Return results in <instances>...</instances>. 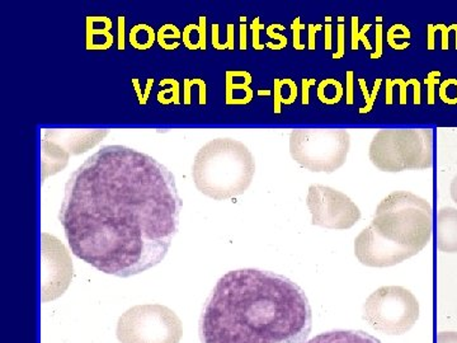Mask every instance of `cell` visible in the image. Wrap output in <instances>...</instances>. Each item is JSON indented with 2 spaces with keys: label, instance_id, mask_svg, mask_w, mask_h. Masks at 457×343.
Listing matches in <instances>:
<instances>
[{
  "label": "cell",
  "instance_id": "cell-31",
  "mask_svg": "<svg viewBox=\"0 0 457 343\" xmlns=\"http://www.w3.org/2000/svg\"><path fill=\"white\" fill-rule=\"evenodd\" d=\"M323 29V25H309L308 26V33H309V42H308V47L309 50H315L317 49V38H315V35H317V32L320 31V29Z\"/></svg>",
  "mask_w": 457,
  "mask_h": 343
},
{
  "label": "cell",
  "instance_id": "cell-17",
  "mask_svg": "<svg viewBox=\"0 0 457 343\" xmlns=\"http://www.w3.org/2000/svg\"><path fill=\"white\" fill-rule=\"evenodd\" d=\"M411 29H408L405 25H400V23H396L390 27L389 31L386 33V41L389 44V46L394 50H407L411 44L409 42H404V44H398L396 40L399 38H411Z\"/></svg>",
  "mask_w": 457,
  "mask_h": 343
},
{
  "label": "cell",
  "instance_id": "cell-32",
  "mask_svg": "<svg viewBox=\"0 0 457 343\" xmlns=\"http://www.w3.org/2000/svg\"><path fill=\"white\" fill-rule=\"evenodd\" d=\"M326 35H324V47L326 50L332 49V17H326Z\"/></svg>",
  "mask_w": 457,
  "mask_h": 343
},
{
  "label": "cell",
  "instance_id": "cell-27",
  "mask_svg": "<svg viewBox=\"0 0 457 343\" xmlns=\"http://www.w3.org/2000/svg\"><path fill=\"white\" fill-rule=\"evenodd\" d=\"M437 27L438 31H441L442 33V38H441V47L442 50L447 51L450 49V41H449V36L451 31H455L456 23H453V25H451L447 27L446 25H436Z\"/></svg>",
  "mask_w": 457,
  "mask_h": 343
},
{
  "label": "cell",
  "instance_id": "cell-39",
  "mask_svg": "<svg viewBox=\"0 0 457 343\" xmlns=\"http://www.w3.org/2000/svg\"><path fill=\"white\" fill-rule=\"evenodd\" d=\"M376 21H378V23L383 22V17L378 16L376 17Z\"/></svg>",
  "mask_w": 457,
  "mask_h": 343
},
{
  "label": "cell",
  "instance_id": "cell-24",
  "mask_svg": "<svg viewBox=\"0 0 457 343\" xmlns=\"http://www.w3.org/2000/svg\"><path fill=\"white\" fill-rule=\"evenodd\" d=\"M291 29H293L294 35V49L296 50H303L305 49V45L302 44L300 41V35H302L303 29H305V26L302 25L300 22V18H295L293 25H291Z\"/></svg>",
  "mask_w": 457,
  "mask_h": 343
},
{
  "label": "cell",
  "instance_id": "cell-18",
  "mask_svg": "<svg viewBox=\"0 0 457 343\" xmlns=\"http://www.w3.org/2000/svg\"><path fill=\"white\" fill-rule=\"evenodd\" d=\"M359 21L360 18L357 16L352 17V36H351V46L352 50L357 51L359 50L360 42H362L365 45L366 50H372L371 42L369 41L368 36L366 33L369 32V29H371V23H368L362 27V29H359Z\"/></svg>",
  "mask_w": 457,
  "mask_h": 343
},
{
  "label": "cell",
  "instance_id": "cell-5",
  "mask_svg": "<svg viewBox=\"0 0 457 343\" xmlns=\"http://www.w3.org/2000/svg\"><path fill=\"white\" fill-rule=\"evenodd\" d=\"M369 158L378 171L386 173L429 170L433 165V132L431 129L378 131L370 143Z\"/></svg>",
  "mask_w": 457,
  "mask_h": 343
},
{
  "label": "cell",
  "instance_id": "cell-7",
  "mask_svg": "<svg viewBox=\"0 0 457 343\" xmlns=\"http://www.w3.org/2000/svg\"><path fill=\"white\" fill-rule=\"evenodd\" d=\"M116 335L121 343H179L183 326L179 315L167 306L144 304L123 313Z\"/></svg>",
  "mask_w": 457,
  "mask_h": 343
},
{
  "label": "cell",
  "instance_id": "cell-11",
  "mask_svg": "<svg viewBox=\"0 0 457 343\" xmlns=\"http://www.w3.org/2000/svg\"><path fill=\"white\" fill-rule=\"evenodd\" d=\"M73 276V264L62 243L42 234V295L44 302L64 294Z\"/></svg>",
  "mask_w": 457,
  "mask_h": 343
},
{
  "label": "cell",
  "instance_id": "cell-35",
  "mask_svg": "<svg viewBox=\"0 0 457 343\" xmlns=\"http://www.w3.org/2000/svg\"><path fill=\"white\" fill-rule=\"evenodd\" d=\"M437 343H457V332L438 333Z\"/></svg>",
  "mask_w": 457,
  "mask_h": 343
},
{
  "label": "cell",
  "instance_id": "cell-15",
  "mask_svg": "<svg viewBox=\"0 0 457 343\" xmlns=\"http://www.w3.org/2000/svg\"><path fill=\"white\" fill-rule=\"evenodd\" d=\"M156 40L154 29L147 25H137L130 31V44L135 49L147 50Z\"/></svg>",
  "mask_w": 457,
  "mask_h": 343
},
{
  "label": "cell",
  "instance_id": "cell-4",
  "mask_svg": "<svg viewBox=\"0 0 457 343\" xmlns=\"http://www.w3.org/2000/svg\"><path fill=\"white\" fill-rule=\"evenodd\" d=\"M254 174L255 159L251 150L231 138H218L204 144L192 167L198 191L218 201L245 194Z\"/></svg>",
  "mask_w": 457,
  "mask_h": 343
},
{
  "label": "cell",
  "instance_id": "cell-10",
  "mask_svg": "<svg viewBox=\"0 0 457 343\" xmlns=\"http://www.w3.org/2000/svg\"><path fill=\"white\" fill-rule=\"evenodd\" d=\"M312 224L326 229H350L361 219V210L347 195L329 186L312 185L306 197Z\"/></svg>",
  "mask_w": 457,
  "mask_h": 343
},
{
  "label": "cell",
  "instance_id": "cell-6",
  "mask_svg": "<svg viewBox=\"0 0 457 343\" xmlns=\"http://www.w3.org/2000/svg\"><path fill=\"white\" fill-rule=\"evenodd\" d=\"M351 135L337 129L291 131L290 155L297 164L315 173H333L347 162Z\"/></svg>",
  "mask_w": 457,
  "mask_h": 343
},
{
  "label": "cell",
  "instance_id": "cell-13",
  "mask_svg": "<svg viewBox=\"0 0 457 343\" xmlns=\"http://www.w3.org/2000/svg\"><path fill=\"white\" fill-rule=\"evenodd\" d=\"M306 343H381L362 330H332L321 333Z\"/></svg>",
  "mask_w": 457,
  "mask_h": 343
},
{
  "label": "cell",
  "instance_id": "cell-29",
  "mask_svg": "<svg viewBox=\"0 0 457 343\" xmlns=\"http://www.w3.org/2000/svg\"><path fill=\"white\" fill-rule=\"evenodd\" d=\"M394 80H395L396 86H398L400 89V105L404 106L408 102V87L411 86V79L404 80L396 78V79Z\"/></svg>",
  "mask_w": 457,
  "mask_h": 343
},
{
  "label": "cell",
  "instance_id": "cell-19",
  "mask_svg": "<svg viewBox=\"0 0 457 343\" xmlns=\"http://www.w3.org/2000/svg\"><path fill=\"white\" fill-rule=\"evenodd\" d=\"M360 88L362 90L363 98H365L366 106L361 107L359 113L361 114H365L371 113L374 110L376 98H378V90L381 88V84H383V79H376L374 83V88H372V92L370 93L368 89V84H366L365 79H359Z\"/></svg>",
  "mask_w": 457,
  "mask_h": 343
},
{
  "label": "cell",
  "instance_id": "cell-21",
  "mask_svg": "<svg viewBox=\"0 0 457 343\" xmlns=\"http://www.w3.org/2000/svg\"><path fill=\"white\" fill-rule=\"evenodd\" d=\"M168 38H180L179 29H177L176 26L165 25L159 29L156 40H158L159 45H161V46L165 50H170L167 44Z\"/></svg>",
  "mask_w": 457,
  "mask_h": 343
},
{
  "label": "cell",
  "instance_id": "cell-38",
  "mask_svg": "<svg viewBox=\"0 0 457 343\" xmlns=\"http://www.w3.org/2000/svg\"><path fill=\"white\" fill-rule=\"evenodd\" d=\"M450 195L453 203L457 204V174L455 177H453V180H451Z\"/></svg>",
  "mask_w": 457,
  "mask_h": 343
},
{
  "label": "cell",
  "instance_id": "cell-9",
  "mask_svg": "<svg viewBox=\"0 0 457 343\" xmlns=\"http://www.w3.org/2000/svg\"><path fill=\"white\" fill-rule=\"evenodd\" d=\"M108 130H46L41 143L42 182L65 170L71 156L80 155L101 143Z\"/></svg>",
  "mask_w": 457,
  "mask_h": 343
},
{
  "label": "cell",
  "instance_id": "cell-26",
  "mask_svg": "<svg viewBox=\"0 0 457 343\" xmlns=\"http://www.w3.org/2000/svg\"><path fill=\"white\" fill-rule=\"evenodd\" d=\"M353 71H348L347 73H345V104H347L348 106L353 105Z\"/></svg>",
  "mask_w": 457,
  "mask_h": 343
},
{
  "label": "cell",
  "instance_id": "cell-12",
  "mask_svg": "<svg viewBox=\"0 0 457 343\" xmlns=\"http://www.w3.org/2000/svg\"><path fill=\"white\" fill-rule=\"evenodd\" d=\"M437 248L444 254H457V209L441 207L437 215Z\"/></svg>",
  "mask_w": 457,
  "mask_h": 343
},
{
  "label": "cell",
  "instance_id": "cell-16",
  "mask_svg": "<svg viewBox=\"0 0 457 343\" xmlns=\"http://www.w3.org/2000/svg\"><path fill=\"white\" fill-rule=\"evenodd\" d=\"M111 29H112V22H111V21H108L107 25L104 26V29H97L87 20V47H88V50H95L96 44H97L98 40L97 38H102V40L106 44L108 49L113 42Z\"/></svg>",
  "mask_w": 457,
  "mask_h": 343
},
{
  "label": "cell",
  "instance_id": "cell-2",
  "mask_svg": "<svg viewBox=\"0 0 457 343\" xmlns=\"http://www.w3.org/2000/svg\"><path fill=\"white\" fill-rule=\"evenodd\" d=\"M311 304L299 285L270 271H230L219 280L200 322L203 343H306Z\"/></svg>",
  "mask_w": 457,
  "mask_h": 343
},
{
  "label": "cell",
  "instance_id": "cell-30",
  "mask_svg": "<svg viewBox=\"0 0 457 343\" xmlns=\"http://www.w3.org/2000/svg\"><path fill=\"white\" fill-rule=\"evenodd\" d=\"M275 29L276 25H270L269 29H267V36H269L270 38H273V40L276 38V40L278 41V50L285 49V47L287 46V38H286L284 35H279V33L276 32Z\"/></svg>",
  "mask_w": 457,
  "mask_h": 343
},
{
  "label": "cell",
  "instance_id": "cell-37",
  "mask_svg": "<svg viewBox=\"0 0 457 343\" xmlns=\"http://www.w3.org/2000/svg\"><path fill=\"white\" fill-rule=\"evenodd\" d=\"M242 21V25H240V49L243 51L246 50V26H245V17L240 18Z\"/></svg>",
  "mask_w": 457,
  "mask_h": 343
},
{
  "label": "cell",
  "instance_id": "cell-23",
  "mask_svg": "<svg viewBox=\"0 0 457 343\" xmlns=\"http://www.w3.org/2000/svg\"><path fill=\"white\" fill-rule=\"evenodd\" d=\"M375 38L376 49L374 53H371V55H370V57H371L372 60H378L380 59L381 56H383L384 29L381 23H378V25H376Z\"/></svg>",
  "mask_w": 457,
  "mask_h": 343
},
{
  "label": "cell",
  "instance_id": "cell-1",
  "mask_svg": "<svg viewBox=\"0 0 457 343\" xmlns=\"http://www.w3.org/2000/svg\"><path fill=\"white\" fill-rule=\"evenodd\" d=\"M180 209L165 165L139 150L107 146L69 177L59 219L73 255L107 275L130 278L163 262Z\"/></svg>",
  "mask_w": 457,
  "mask_h": 343
},
{
  "label": "cell",
  "instance_id": "cell-3",
  "mask_svg": "<svg viewBox=\"0 0 457 343\" xmlns=\"http://www.w3.org/2000/svg\"><path fill=\"white\" fill-rule=\"evenodd\" d=\"M432 205L409 191L378 204L371 224L354 239V255L368 267H392L414 257L431 242Z\"/></svg>",
  "mask_w": 457,
  "mask_h": 343
},
{
  "label": "cell",
  "instance_id": "cell-20",
  "mask_svg": "<svg viewBox=\"0 0 457 343\" xmlns=\"http://www.w3.org/2000/svg\"><path fill=\"white\" fill-rule=\"evenodd\" d=\"M441 75V71H432L427 74L425 84L427 86V104H428L429 106L435 105L436 87L440 83Z\"/></svg>",
  "mask_w": 457,
  "mask_h": 343
},
{
  "label": "cell",
  "instance_id": "cell-33",
  "mask_svg": "<svg viewBox=\"0 0 457 343\" xmlns=\"http://www.w3.org/2000/svg\"><path fill=\"white\" fill-rule=\"evenodd\" d=\"M437 31L438 29L437 27H436V25L427 26V49H428L429 51L435 50V36L436 32Z\"/></svg>",
  "mask_w": 457,
  "mask_h": 343
},
{
  "label": "cell",
  "instance_id": "cell-34",
  "mask_svg": "<svg viewBox=\"0 0 457 343\" xmlns=\"http://www.w3.org/2000/svg\"><path fill=\"white\" fill-rule=\"evenodd\" d=\"M303 105H309V98H311V95H309V90H311L312 86L317 84V80L315 79H303Z\"/></svg>",
  "mask_w": 457,
  "mask_h": 343
},
{
  "label": "cell",
  "instance_id": "cell-14",
  "mask_svg": "<svg viewBox=\"0 0 457 343\" xmlns=\"http://www.w3.org/2000/svg\"><path fill=\"white\" fill-rule=\"evenodd\" d=\"M183 44L189 50H206V17H200L198 25H188L183 31Z\"/></svg>",
  "mask_w": 457,
  "mask_h": 343
},
{
  "label": "cell",
  "instance_id": "cell-25",
  "mask_svg": "<svg viewBox=\"0 0 457 343\" xmlns=\"http://www.w3.org/2000/svg\"><path fill=\"white\" fill-rule=\"evenodd\" d=\"M275 113H281L282 102L285 104V97L282 95V88L285 86V79H275Z\"/></svg>",
  "mask_w": 457,
  "mask_h": 343
},
{
  "label": "cell",
  "instance_id": "cell-28",
  "mask_svg": "<svg viewBox=\"0 0 457 343\" xmlns=\"http://www.w3.org/2000/svg\"><path fill=\"white\" fill-rule=\"evenodd\" d=\"M252 31H253V47L255 50H263V45L260 42V32L264 29L263 25H261L260 18H254L253 22L251 26Z\"/></svg>",
  "mask_w": 457,
  "mask_h": 343
},
{
  "label": "cell",
  "instance_id": "cell-8",
  "mask_svg": "<svg viewBox=\"0 0 457 343\" xmlns=\"http://www.w3.org/2000/svg\"><path fill=\"white\" fill-rule=\"evenodd\" d=\"M363 317L370 326L384 335H404L420 318V303L403 286H383L366 300Z\"/></svg>",
  "mask_w": 457,
  "mask_h": 343
},
{
  "label": "cell",
  "instance_id": "cell-22",
  "mask_svg": "<svg viewBox=\"0 0 457 343\" xmlns=\"http://www.w3.org/2000/svg\"><path fill=\"white\" fill-rule=\"evenodd\" d=\"M338 29H337V50L333 54V59L339 60L345 55V17L338 18Z\"/></svg>",
  "mask_w": 457,
  "mask_h": 343
},
{
  "label": "cell",
  "instance_id": "cell-36",
  "mask_svg": "<svg viewBox=\"0 0 457 343\" xmlns=\"http://www.w3.org/2000/svg\"><path fill=\"white\" fill-rule=\"evenodd\" d=\"M411 86H413L414 88V101L413 104L420 105V102H422V86H420V82L418 79H411Z\"/></svg>",
  "mask_w": 457,
  "mask_h": 343
}]
</instances>
